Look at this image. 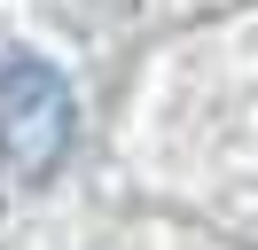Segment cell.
<instances>
[{
	"mask_svg": "<svg viewBox=\"0 0 258 250\" xmlns=\"http://www.w3.org/2000/svg\"><path fill=\"white\" fill-rule=\"evenodd\" d=\"M71 133H79V102H71L63 71H47L32 55L0 62V164L16 180H47L63 164Z\"/></svg>",
	"mask_w": 258,
	"mask_h": 250,
	"instance_id": "cell-1",
	"label": "cell"
}]
</instances>
